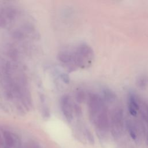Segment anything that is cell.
Segmentation results:
<instances>
[{"instance_id": "1", "label": "cell", "mask_w": 148, "mask_h": 148, "mask_svg": "<svg viewBox=\"0 0 148 148\" xmlns=\"http://www.w3.org/2000/svg\"><path fill=\"white\" fill-rule=\"evenodd\" d=\"M94 59L93 50L87 44L79 45L73 53V62L76 67L87 68L91 65Z\"/></svg>"}, {"instance_id": "2", "label": "cell", "mask_w": 148, "mask_h": 148, "mask_svg": "<svg viewBox=\"0 0 148 148\" xmlns=\"http://www.w3.org/2000/svg\"><path fill=\"white\" fill-rule=\"evenodd\" d=\"M60 106L62 114L68 122H71L73 119V103L72 99L68 95L62 96L60 100Z\"/></svg>"}, {"instance_id": "3", "label": "cell", "mask_w": 148, "mask_h": 148, "mask_svg": "<svg viewBox=\"0 0 148 148\" xmlns=\"http://www.w3.org/2000/svg\"><path fill=\"white\" fill-rule=\"evenodd\" d=\"M128 111L131 115L135 116L139 110V99L134 94H130L128 101Z\"/></svg>"}, {"instance_id": "4", "label": "cell", "mask_w": 148, "mask_h": 148, "mask_svg": "<svg viewBox=\"0 0 148 148\" xmlns=\"http://www.w3.org/2000/svg\"><path fill=\"white\" fill-rule=\"evenodd\" d=\"M103 99L105 103H113L116 100V95L109 88H104L102 91Z\"/></svg>"}, {"instance_id": "5", "label": "cell", "mask_w": 148, "mask_h": 148, "mask_svg": "<svg viewBox=\"0 0 148 148\" xmlns=\"http://www.w3.org/2000/svg\"><path fill=\"white\" fill-rule=\"evenodd\" d=\"M40 102H41V108L42 116L45 118H48L50 116V110L47 103L46 102V98L43 95H40Z\"/></svg>"}, {"instance_id": "6", "label": "cell", "mask_w": 148, "mask_h": 148, "mask_svg": "<svg viewBox=\"0 0 148 148\" xmlns=\"http://www.w3.org/2000/svg\"><path fill=\"white\" fill-rule=\"evenodd\" d=\"M3 137L5 143L8 147H12L14 145V139L12 134L9 131H5L3 132Z\"/></svg>"}, {"instance_id": "7", "label": "cell", "mask_w": 148, "mask_h": 148, "mask_svg": "<svg viewBox=\"0 0 148 148\" xmlns=\"http://www.w3.org/2000/svg\"><path fill=\"white\" fill-rule=\"evenodd\" d=\"M136 84L140 88H146L148 87V77L145 75L139 76L137 79Z\"/></svg>"}, {"instance_id": "8", "label": "cell", "mask_w": 148, "mask_h": 148, "mask_svg": "<svg viewBox=\"0 0 148 148\" xmlns=\"http://www.w3.org/2000/svg\"><path fill=\"white\" fill-rule=\"evenodd\" d=\"M87 97H88V95L87 96L86 92L83 90L78 91L75 94L76 101L79 103L84 102L86 100Z\"/></svg>"}, {"instance_id": "9", "label": "cell", "mask_w": 148, "mask_h": 148, "mask_svg": "<svg viewBox=\"0 0 148 148\" xmlns=\"http://www.w3.org/2000/svg\"><path fill=\"white\" fill-rule=\"evenodd\" d=\"M127 128H128V131H129V133H130L131 136L133 139H135L136 137V128H135L134 123L130 120L127 122Z\"/></svg>"}, {"instance_id": "10", "label": "cell", "mask_w": 148, "mask_h": 148, "mask_svg": "<svg viewBox=\"0 0 148 148\" xmlns=\"http://www.w3.org/2000/svg\"><path fill=\"white\" fill-rule=\"evenodd\" d=\"M73 112L77 116H80L82 114V108L77 103H73Z\"/></svg>"}, {"instance_id": "11", "label": "cell", "mask_w": 148, "mask_h": 148, "mask_svg": "<svg viewBox=\"0 0 148 148\" xmlns=\"http://www.w3.org/2000/svg\"><path fill=\"white\" fill-rule=\"evenodd\" d=\"M61 78L62 80L65 83V84H68L70 81V77L66 73H61Z\"/></svg>"}, {"instance_id": "12", "label": "cell", "mask_w": 148, "mask_h": 148, "mask_svg": "<svg viewBox=\"0 0 148 148\" xmlns=\"http://www.w3.org/2000/svg\"><path fill=\"white\" fill-rule=\"evenodd\" d=\"M0 141H1V135H0Z\"/></svg>"}, {"instance_id": "13", "label": "cell", "mask_w": 148, "mask_h": 148, "mask_svg": "<svg viewBox=\"0 0 148 148\" xmlns=\"http://www.w3.org/2000/svg\"></svg>"}]
</instances>
